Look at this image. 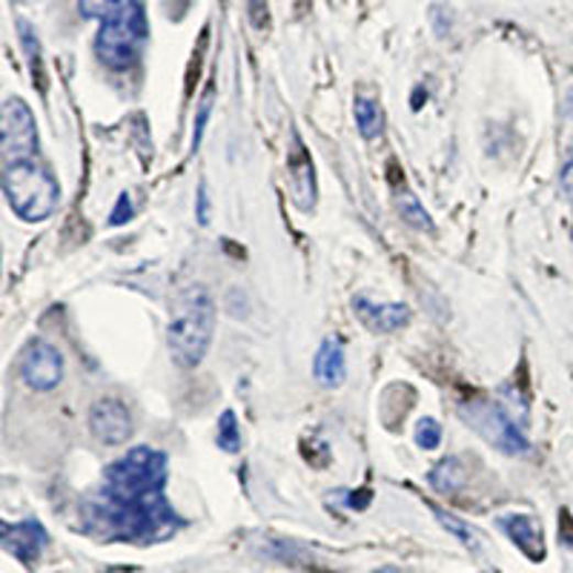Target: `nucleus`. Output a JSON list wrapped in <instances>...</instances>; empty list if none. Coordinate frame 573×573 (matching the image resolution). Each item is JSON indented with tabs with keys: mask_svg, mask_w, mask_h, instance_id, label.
Returning <instances> with one entry per match:
<instances>
[{
	"mask_svg": "<svg viewBox=\"0 0 573 573\" xmlns=\"http://www.w3.org/2000/svg\"><path fill=\"white\" fill-rule=\"evenodd\" d=\"M84 516L89 530L124 542H161L178 528V514L169 508L164 491L124 494L103 485V491L84 502Z\"/></svg>",
	"mask_w": 573,
	"mask_h": 573,
	"instance_id": "nucleus-1",
	"label": "nucleus"
},
{
	"mask_svg": "<svg viewBox=\"0 0 573 573\" xmlns=\"http://www.w3.org/2000/svg\"><path fill=\"white\" fill-rule=\"evenodd\" d=\"M216 333V301L203 287H187L173 301L167 324V341L173 359L181 367H198L210 350Z\"/></svg>",
	"mask_w": 573,
	"mask_h": 573,
	"instance_id": "nucleus-2",
	"label": "nucleus"
},
{
	"mask_svg": "<svg viewBox=\"0 0 573 573\" xmlns=\"http://www.w3.org/2000/svg\"><path fill=\"white\" fill-rule=\"evenodd\" d=\"M3 196L9 210L26 224H41L58 210L60 187L52 173L35 161H18L3 167Z\"/></svg>",
	"mask_w": 573,
	"mask_h": 573,
	"instance_id": "nucleus-3",
	"label": "nucleus"
},
{
	"mask_svg": "<svg viewBox=\"0 0 573 573\" xmlns=\"http://www.w3.org/2000/svg\"><path fill=\"white\" fill-rule=\"evenodd\" d=\"M146 35L150 30H146L144 9L132 0L124 9H118L115 15L101 21V32L95 37V52L109 69H126L139 60Z\"/></svg>",
	"mask_w": 573,
	"mask_h": 573,
	"instance_id": "nucleus-4",
	"label": "nucleus"
},
{
	"mask_svg": "<svg viewBox=\"0 0 573 573\" xmlns=\"http://www.w3.org/2000/svg\"><path fill=\"white\" fill-rule=\"evenodd\" d=\"M103 485L112 491H124V494H144V491H164L167 485V456L155 448L126 450L124 456L115 459L107 467V480Z\"/></svg>",
	"mask_w": 573,
	"mask_h": 573,
	"instance_id": "nucleus-5",
	"label": "nucleus"
},
{
	"mask_svg": "<svg viewBox=\"0 0 573 573\" xmlns=\"http://www.w3.org/2000/svg\"><path fill=\"white\" fill-rule=\"evenodd\" d=\"M459 414H462V419H465L487 444H494L502 453H508V456H525V453H530L528 436L516 425L514 416L502 405H496V401H467V405H462Z\"/></svg>",
	"mask_w": 573,
	"mask_h": 573,
	"instance_id": "nucleus-6",
	"label": "nucleus"
},
{
	"mask_svg": "<svg viewBox=\"0 0 573 573\" xmlns=\"http://www.w3.org/2000/svg\"><path fill=\"white\" fill-rule=\"evenodd\" d=\"M0 146H3V167L18 161H32L37 153V124L30 103L21 98H7L0 109Z\"/></svg>",
	"mask_w": 573,
	"mask_h": 573,
	"instance_id": "nucleus-7",
	"label": "nucleus"
},
{
	"mask_svg": "<svg viewBox=\"0 0 573 573\" xmlns=\"http://www.w3.org/2000/svg\"><path fill=\"white\" fill-rule=\"evenodd\" d=\"M21 378L23 385L37 393H49L64 382V356L49 341L32 339L21 353Z\"/></svg>",
	"mask_w": 573,
	"mask_h": 573,
	"instance_id": "nucleus-8",
	"label": "nucleus"
},
{
	"mask_svg": "<svg viewBox=\"0 0 573 573\" xmlns=\"http://www.w3.org/2000/svg\"><path fill=\"white\" fill-rule=\"evenodd\" d=\"M89 430L101 444H126L132 436V416L124 401L98 399L89 410Z\"/></svg>",
	"mask_w": 573,
	"mask_h": 573,
	"instance_id": "nucleus-9",
	"label": "nucleus"
},
{
	"mask_svg": "<svg viewBox=\"0 0 573 573\" xmlns=\"http://www.w3.org/2000/svg\"><path fill=\"white\" fill-rule=\"evenodd\" d=\"M46 542H49V537H46L44 525L37 522V519H23V522L18 525H3V551L12 553L23 565L37 562L41 553H44Z\"/></svg>",
	"mask_w": 573,
	"mask_h": 573,
	"instance_id": "nucleus-10",
	"label": "nucleus"
},
{
	"mask_svg": "<svg viewBox=\"0 0 573 573\" xmlns=\"http://www.w3.org/2000/svg\"><path fill=\"white\" fill-rule=\"evenodd\" d=\"M353 307H356L359 319L371 327L373 333H396V330L410 324V307L407 305H376L371 298L359 296Z\"/></svg>",
	"mask_w": 573,
	"mask_h": 573,
	"instance_id": "nucleus-11",
	"label": "nucleus"
},
{
	"mask_svg": "<svg viewBox=\"0 0 573 573\" xmlns=\"http://www.w3.org/2000/svg\"><path fill=\"white\" fill-rule=\"evenodd\" d=\"M312 376L327 390H335V387L344 385L348 378V359H344V348L335 335L321 341L319 353L312 359Z\"/></svg>",
	"mask_w": 573,
	"mask_h": 573,
	"instance_id": "nucleus-12",
	"label": "nucleus"
},
{
	"mask_svg": "<svg viewBox=\"0 0 573 573\" xmlns=\"http://www.w3.org/2000/svg\"><path fill=\"white\" fill-rule=\"evenodd\" d=\"M499 528L514 539V544H519L530 559H542L544 548H542V530L537 528V522L530 516L519 514V516H502Z\"/></svg>",
	"mask_w": 573,
	"mask_h": 573,
	"instance_id": "nucleus-13",
	"label": "nucleus"
},
{
	"mask_svg": "<svg viewBox=\"0 0 573 573\" xmlns=\"http://www.w3.org/2000/svg\"><path fill=\"white\" fill-rule=\"evenodd\" d=\"M290 187H293V196L301 207H312L316 201V178H312V164L307 158V153L301 150V141L296 139V153L290 158Z\"/></svg>",
	"mask_w": 573,
	"mask_h": 573,
	"instance_id": "nucleus-14",
	"label": "nucleus"
},
{
	"mask_svg": "<svg viewBox=\"0 0 573 573\" xmlns=\"http://www.w3.org/2000/svg\"><path fill=\"white\" fill-rule=\"evenodd\" d=\"M465 482L467 473L456 456L442 459V462L430 471V485H433L439 494H459V491L465 487Z\"/></svg>",
	"mask_w": 573,
	"mask_h": 573,
	"instance_id": "nucleus-15",
	"label": "nucleus"
},
{
	"mask_svg": "<svg viewBox=\"0 0 573 573\" xmlns=\"http://www.w3.org/2000/svg\"><path fill=\"white\" fill-rule=\"evenodd\" d=\"M353 112H356V126L364 141H373L382 135V130H385V115H382V107H378L376 101H371V98H356Z\"/></svg>",
	"mask_w": 573,
	"mask_h": 573,
	"instance_id": "nucleus-16",
	"label": "nucleus"
},
{
	"mask_svg": "<svg viewBox=\"0 0 573 573\" xmlns=\"http://www.w3.org/2000/svg\"><path fill=\"white\" fill-rule=\"evenodd\" d=\"M396 210H399V216L405 218L410 227L433 233V221H430V212L421 207V201L414 196V192H410V189H401L399 196H396Z\"/></svg>",
	"mask_w": 573,
	"mask_h": 573,
	"instance_id": "nucleus-17",
	"label": "nucleus"
},
{
	"mask_svg": "<svg viewBox=\"0 0 573 573\" xmlns=\"http://www.w3.org/2000/svg\"><path fill=\"white\" fill-rule=\"evenodd\" d=\"M218 448H224L227 453H239L241 450V430L233 410H224L218 419Z\"/></svg>",
	"mask_w": 573,
	"mask_h": 573,
	"instance_id": "nucleus-18",
	"label": "nucleus"
},
{
	"mask_svg": "<svg viewBox=\"0 0 573 573\" xmlns=\"http://www.w3.org/2000/svg\"><path fill=\"white\" fill-rule=\"evenodd\" d=\"M433 514H436V519L442 522V528L450 530V533H453L459 542L465 544V548H471V551H480V533H476V530L467 528L465 522H459L456 516L444 514V510H439V508H433Z\"/></svg>",
	"mask_w": 573,
	"mask_h": 573,
	"instance_id": "nucleus-19",
	"label": "nucleus"
},
{
	"mask_svg": "<svg viewBox=\"0 0 573 573\" xmlns=\"http://www.w3.org/2000/svg\"><path fill=\"white\" fill-rule=\"evenodd\" d=\"M132 0H78V9L87 18H101L107 21L109 15H115L118 9H124Z\"/></svg>",
	"mask_w": 573,
	"mask_h": 573,
	"instance_id": "nucleus-20",
	"label": "nucleus"
},
{
	"mask_svg": "<svg viewBox=\"0 0 573 573\" xmlns=\"http://www.w3.org/2000/svg\"><path fill=\"white\" fill-rule=\"evenodd\" d=\"M416 444L425 450L439 448V444H442V425L436 419H430V416L419 419V425H416Z\"/></svg>",
	"mask_w": 573,
	"mask_h": 573,
	"instance_id": "nucleus-21",
	"label": "nucleus"
},
{
	"mask_svg": "<svg viewBox=\"0 0 573 573\" xmlns=\"http://www.w3.org/2000/svg\"><path fill=\"white\" fill-rule=\"evenodd\" d=\"M18 32H21V44H23V52L30 55V64H32V73H35V66L41 64V44H37V37H35V30H32L30 23L18 21Z\"/></svg>",
	"mask_w": 573,
	"mask_h": 573,
	"instance_id": "nucleus-22",
	"label": "nucleus"
},
{
	"mask_svg": "<svg viewBox=\"0 0 573 573\" xmlns=\"http://www.w3.org/2000/svg\"><path fill=\"white\" fill-rule=\"evenodd\" d=\"M210 109H212V92L203 95L201 107H198V118H196V132H192V150L201 144L203 139V130H207V118H210Z\"/></svg>",
	"mask_w": 573,
	"mask_h": 573,
	"instance_id": "nucleus-23",
	"label": "nucleus"
},
{
	"mask_svg": "<svg viewBox=\"0 0 573 573\" xmlns=\"http://www.w3.org/2000/svg\"><path fill=\"white\" fill-rule=\"evenodd\" d=\"M559 189L568 201H573V150L568 153V161L562 164V173H559Z\"/></svg>",
	"mask_w": 573,
	"mask_h": 573,
	"instance_id": "nucleus-24",
	"label": "nucleus"
},
{
	"mask_svg": "<svg viewBox=\"0 0 573 573\" xmlns=\"http://www.w3.org/2000/svg\"><path fill=\"white\" fill-rule=\"evenodd\" d=\"M130 218H132V201H130V196H126V192H124V196L118 198L112 216H109V224L121 227V224H126Z\"/></svg>",
	"mask_w": 573,
	"mask_h": 573,
	"instance_id": "nucleus-25",
	"label": "nucleus"
},
{
	"mask_svg": "<svg viewBox=\"0 0 573 573\" xmlns=\"http://www.w3.org/2000/svg\"><path fill=\"white\" fill-rule=\"evenodd\" d=\"M196 201H198V210H196V218H198V224L201 227H207L210 224V196H207V184H198V196H196Z\"/></svg>",
	"mask_w": 573,
	"mask_h": 573,
	"instance_id": "nucleus-26",
	"label": "nucleus"
},
{
	"mask_svg": "<svg viewBox=\"0 0 573 573\" xmlns=\"http://www.w3.org/2000/svg\"><path fill=\"white\" fill-rule=\"evenodd\" d=\"M565 115H573V87L565 92Z\"/></svg>",
	"mask_w": 573,
	"mask_h": 573,
	"instance_id": "nucleus-27",
	"label": "nucleus"
},
{
	"mask_svg": "<svg viewBox=\"0 0 573 573\" xmlns=\"http://www.w3.org/2000/svg\"><path fill=\"white\" fill-rule=\"evenodd\" d=\"M373 573H399V571H396V568H378V571H373Z\"/></svg>",
	"mask_w": 573,
	"mask_h": 573,
	"instance_id": "nucleus-28",
	"label": "nucleus"
}]
</instances>
